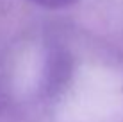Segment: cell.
Returning a JSON list of instances; mask_svg holds the SVG:
<instances>
[{"label":"cell","mask_w":123,"mask_h":122,"mask_svg":"<svg viewBox=\"0 0 123 122\" xmlns=\"http://www.w3.org/2000/svg\"><path fill=\"white\" fill-rule=\"evenodd\" d=\"M32 4L41 7H46V9H62V7L73 6L77 0H31Z\"/></svg>","instance_id":"6da1fadb"}]
</instances>
